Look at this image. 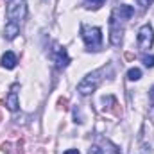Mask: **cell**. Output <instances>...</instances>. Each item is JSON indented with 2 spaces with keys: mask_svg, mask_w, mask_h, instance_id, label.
<instances>
[{
  "mask_svg": "<svg viewBox=\"0 0 154 154\" xmlns=\"http://www.w3.org/2000/svg\"><path fill=\"white\" fill-rule=\"evenodd\" d=\"M122 36H124V27L120 25V20L111 14V18H109V41H111V45L118 47L122 43Z\"/></svg>",
  "mask_w": 154,
  "mask_h": 154,
  "instance_id": "cell-5",
  "label": "cell"
},
{
  "mask_svg": "<svg viewBox=\"0 0 154 154\" xmlns=\"http://www.w3.org/2000/svg\"><path fill=\"white\" fill-rule=\"evenodd\" d=\"M88 154H104V152H102L97 145H91V147H90V151H88Z\"/></svg>",
  "mask_w": 154,
  "mask_h": 154,
  "instance_id": "cell-16",
  "label": "cell"
},
{
  "mask_svg": "<svg viewBox=\"0 0 154 154\" xmlns=\"http://www.w3.org/2000/svg\"><path fill=\"white\" fill-rule=\"evenodd\" d=\"M154 43V31L152 27L147 23V25H143V27H140V31H138V47L142 48V50H149L151 47H152Z\"/></svg>",
  "mask_w": 154,
  "mask_h": 154,
  "instance_id": "cell-4",
  "label": "cell"
},
{
  "mask_svg": "<svg viewBox=\"0 0 154 154\" xmlns=\"http://www.w3.org/2000/svg\"><path fill=\"white\" fill-rule=\"evenodd\" d=\"M82 39L88 50H100L102 45V31L99 27H82Z\"/></svg>",
  "mask_w": 154,
  "mask_h": 154,
  "instance_id": "cell-2",
  "label": "cell"
},
{
  "mask_svg": "<svg viewBox=\"0 0 154 154\" xmlns=\"http://www.w3.org/2000/svg\"><path fill=\"white\" fill-rule=\"evenodd\" d=\"M65 154H79V151L77 149H70V151H66Z\"/></svg>",
  "mask_w": 154,
  "mask_h": 154,
  "instance_id": "cell-19",
  "label": "cell"
},
{
  "mask_svg": "<svg viewBox=\"0 0 154 154\" xmlns=\"http://www.w3.org/2000/svg\"><path fill=\"white\" fill-rule=\"evenodd\" d=\"M125 59H127V61H133V59H134V54H133V52H125Z\"/></svg>",
  "mask_w": 154,
  "mask_h": 154,
  "instance_id": "cell-18",
  "label": "cell"
},
{
  "mask_svg": "<svg viewBox=\"0 0 154 154\" xmlns=\"http://www.w3.org/2000/svg\"><path fill=\"white\" fill-rule=\"evenodd\" d=\"M149 97H151V106H152V115H154V86L151 88V91H149Z\"/></svg>",
  "mask_w": 154,
  "mask_h": 154,
  "instance_id": "cell-17",
  "label": "cell"
},
{
  "mask_svg": "<svg viewBox=\"0 0 154 154\" xmlns=\"http://www.w3.org/2000/svg\"><path fill=\"white\" fill-rule=\"evenodd\" d=\"M142 77V70L140 68H131L129 72H127V79L129 81H138Z\"/></svg>",
  "mask_w": 154,
  "mask_h": 154,
  "instance_id": "cell-12",
  "label": "cell"
},
{
  "mask_svg": "<svg viewBox=\"0 0 154 154\" xmlns=\"http://www.w3.org/2000/svg\"><path fill=\"white\" fill-rule=\"evenodd\" d=\"M20 88V84H13V88H11V91H9V95H7V99H5V106H7V109L9 111H16L18 109V95H16V90Z\"/></svg>",
  "mask_w": 154,
  "mask_h": 154,
  "instance_id": "cell-6",
  "label": "cell"
},
{
  "mask_svg": "<svg viewBox=\"0 0 154 154\" xmlns=\"http://www.w3.org/2000/svg\"><path fill=\"white\" fill-rule=\"evenodd\" d=\"M57 104H59V108H61V109H65V111L68 109V99H66V97H61V99L57 100Z\"/></svg>",
  "mask_w": 154,
  "mask_h": 154,
  "instance_id": "cell-14",
  "label": "cell"
},
{
  "mask_svg": "<svg viewBox=\"0 0 154 154\" xmlns=\"http://www.w3.org/2000/svg\"><path fill=\"white\" fill-rule=\"evenodd\" d=\"M106 0H84V7L86 9H99Z\"/></svg>",
  "mask_w": 154,
  "mask_h": 154,
  "instance_id": "cell-11",
  "label": "cell"
},
{
  "mask_svg": "<svg viewBox=\"0 0 154 154\" xmlns=\"http://www.w3.org/2000/svg\"><path fill=\"white\" fill-rule=\"evenodd\" d=\"M111 14H113L115 18H120V20H129V18L134 14V9H133V5L124 4V5H118Z\"/></svg>",
  "mask_w": 154,
  "mask_h": 154,
  "instance_id": "cell-7",
  "label": "cell"
},
{
  "mask_svg": "<svg viewBox=\"0 0 154 154\" xmlns=\"http://www.w3.org/2000/svg\"><path fill=\"white\" fill-rule=\"evenodd\" d=\"M56 63H57V66H59V68H66V66H68V63H70V57H68L66 50H65V48H61V47H57V48H56Z\"/></svg>",
  "mask_w": 154,
  "mask_h": 154,
  "instance_id": "cell-8",
  "label": "cell"
},
{
  "mask_svg": "<svg viewBox=\"0 0 154 154\" xmlns=\"http://www.w3.org/2000/svg\"><path fill=\"white\" fill-rule=\"evenodd\" d=\"M16 63H18V61H16V54H14V52L9 50V52H5V54L2 56V66H4V68L13 70V68L16 66Z\"/></svg>",
  "mask_w": 154,
  "mask_h": 154,
  "instance_id": "cell-10",
  "label": "cell"
},
{
  "mask_svg": "<svg viewBox=\"0 0 154 154\" xmlns=\"http://www.w3.org/2000/svg\"><path fill=\"white\" fill-rule=\"evenodd\" d=\"M18 34H20V25H18L16 22H9V23L4 27V36L7 39H14Z\"/></svg>",
  "mask_w": 154,
  "mask_h": 154,
  "instance_id": "cell-9",
  "label": "cell"
},
{
  "mask_svg": "<svg viewBox=\"0 0 154 154\" xmlns=\"http://www.w3.org/2000/svg\"><path fill=\"white\" fill-rule=\"evenodd\" d=\"M25 14H27L25 0H7V18L11 22L23 20Z\"/></svg>",
  "mask_w": 154,
  "mask_h": 154,
  "instance_id": "cell-3",
  "label": "cell"
},
{
  "mask_svg": "<svg viewBox=\"0 0 154 154\" xmlns=\"http://www.w3.org/2000/svg\"><path fill=\"white\" fill-rule=\"evenodd\" d=\"M136 2H138V5H140L142 9H147V7H149V5L152 4L154 0H136Z\"/></svg>",
  "mask_w": 154,
  "mask_h": 154,
  "instance_id": "cell-15",
  "label": "cell"
},
{
  "mask_svg": "<svg viewBox=\"0 0 154 154\" xmlns=\"http://www.w3.org/2000/svg\"><path fill=\"white\" fill-rule=\"evenodd\" d=\"M143 65H145L147 68H152L154 66V56H145V57H143Z\"/></svg>",
  "mask_w": 154,
  "mask_h": 154,
  "instance_id": "cell-13",
  "label": "cell"
},
{
  "mask_svg": "<svg viewBox=\"0 0 154 154\" xmlns=\"http://www.w3.org/2000/svg\"><path fill=\"white\" fill-rule=\"evenodd\" d=\"M104 75H106V68H99V70L88 74V75L77 84V91H79L81 95H90V93H93V91L99 88V84L102 82Z\"/></svg>",
  "mask_w": 154,
  "mask_h": 154,
  "instance_id": "cell-1",
  "label": "cell"
}]
</instances>
